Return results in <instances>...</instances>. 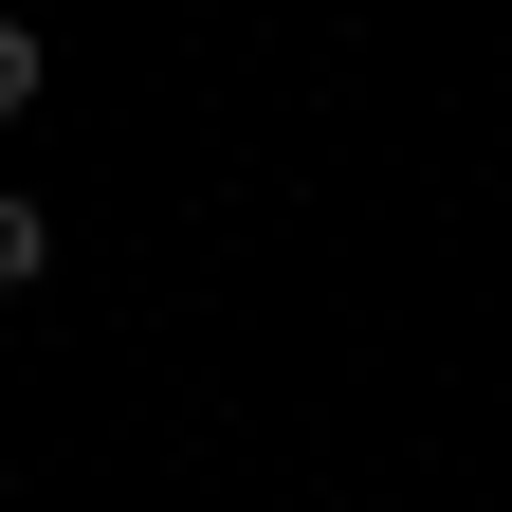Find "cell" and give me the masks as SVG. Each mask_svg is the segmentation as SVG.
Instances as JSON below:
<instances>
[{
    "mask_svg": "<svg viewBox=\"0 0 512 512\" xmlns=\"http://www.w3.org/2000/svg\"><path fill=\"white\" fill-rule=\"evenodd\" d=\"M19 275H55V220H37V202H0V293H19Z\"/></svg>",
    "mask_w": 512,
    "mask_h": 512,
    "instance_id": "obj_2",
    "label": "cell"
},
{
    "mask_svg": "<svg viewBox=\"0 0 512 512\" xmlns=\"http://www.w3.org/2000/svg\"><path fill=\"white\" fill-rule=\"evenodd\" d=\"M37 74H55V55H37V19H0V128L37 110Z\"/></svg>",
    "mask_w": 512,
    "mask_h": 512,
    "instance_id": "obj_1",
    "label": "cell"
}]
</instances>
